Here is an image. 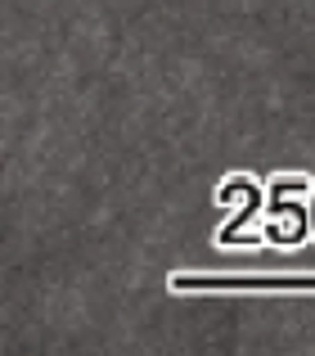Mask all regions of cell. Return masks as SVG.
Instances as JSON below:
<instances>
[{
  "label": "cell",
  "instance_id": "cell-1",
  "mask_svg": "<svg viewBox=\"0 0 315 356\" xmlns=\"http://www.w3.org/2000/svg\"><path fill=\"white\" fill-rule=\"evenodd\" d=\"M307 185H298V181H289V185H275V217H271V226H266V235H271L275 243H293V239H302V230H307V212H302V203L298 199H307Z\"/></svg>",
  "mask_w": 315,
  "mask_h": 356
},
{
  "label": "cell",
  "instance_id": "cell-2",
  "mask_svg": "<svg viewBox=\"0 0 315 356\" xmlns=\"http://www.w3.org/2000/svg\"><path fill=\"white\" fill-rule=\"evenodd\" d=\"M176 289H180V293H189V289H284V293H298V289H315V280H221V275H176L171 280Z\"/></svg>",
  "mask_w": 315,
  "mask_h": 356
},
{
  "label": "cell",
  "instance_id": "cell-3",
  "mask_svg": "<svg viewBox=\"0 0 315 356\" xmlns=\"http://www.w3.org/2000/svg\"><path fill=\"white\" fill-rule=\"evenodd\" d=\"M221 203H239L244 212H253V203H257V190L248 181H235V185H225L221 190Z\"/></svg>",
  "mask_w": 315,
  "mask_h": 356
}]
</instances>
